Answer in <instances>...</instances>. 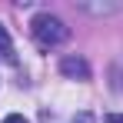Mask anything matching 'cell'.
<instances>
[{
    "label": "cell",
    "instance_id": "7a4b0ae2",
    "mask_svg": "<svg viewBox=\"0 0 123 123\" xmlns=\"http://www.w3.org/2000/svg\"><path fill=\"white\" fill-rule=\"evenodd\" d=\"M60 73L70 80H90V63L83 57H63L60 60Z\"/></svg>",
    "mask_w": 123,
    "mask_h": 123
},
{
    "label": "cell",
    "instance_id": "5b68a950",
    "mask_svg": "<svg viewBox=\"0 0 123 123\" xmlns=\"http://www.w3.org/2000/svg\"><path fill=\"white\" fill-rule=\"evenodd\" d=\"M70 123H93V113H86V110H83V113H77Z\"/></svg>",
    "mask_w": 123,
    "mask_h": 123
},
{
    "label": "cell",
    "instance_id": "3957f363",
    "mask_svg": "<svg viewBox=\"0 0 123 123\" xmlns=\"http://www.w3.org/2000/svg\"><path fill=\"white\" fill-rule=\"evenodd\" d=\"M0 60H3V63H13V43H10V33H7L3 23H0Z\"/></svg>",
    "mask_w": 123,
    "mask_h": 123
},
{
    "label": "cell",
    "instance_id": "52a82bcc",
    "mask_svg": "<svg viewBox=\"0 0 123 123\" xmlns=\"http://www.w3.org/2000/svg\"><path fill=\"white\" fill-rule=\"evenodd\" d=\"M106 123H123V113H110V117H106Z\"/></svg>",
    "mask_w": 123,
    "mask_h": 123
},
{
    "label": "cell",
    "instance_id": "6da1fadb",
    "mask_svg": "<svg viewBox=\"0 0 123 123\" xmlns=\"http://www.w3.org/2000/svg\"><path fill=\"white\" fill-rule=\"evenodd\" d=\"M30 33H33V40L40 43V47H47V50L70 40V27H67L60 17H53V13H37V17L30 20Z\"/></svg>",
    "mask_w": 123,
    "mask_h": 123
},
{
    "label": "cell",
    "instance_id": "277c9868",
    "mask_svg": "<svg viewBox=\"0 0 123 123\" xmlns=\"http://www.w3.org/2000/svg\"><path fill=\"white\" fill-rule=\"evenodd\" d=\"M83 10H90V13H120L123 10V3H83Z\"/></svg>",
    "mask_w": 123,
    "mask_h": 123
},
{
    "label": "cell",
    "instance_id": "8992f818",
    "mask_svg": "<svg viewBox=\"0 0 123 123\" xmlns=\"http://www.w3.org/2000/svg\"><path fill=\"white\" fill-rule=\"evenodd\" d=\"M3 123H30L23 113H10V117H3Z\"/></svg>",
    "mask_w": 123,
    "mask_h": 123
}]
</instances>
